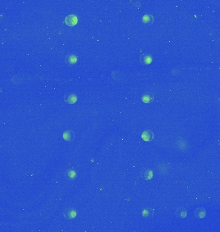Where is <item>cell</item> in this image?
I'll list each match as a JSON object with an SVG mask.
<instances>
[{
    "label": "cell",
    "mask_w": 220,
    "mask_h": 232,
    "mask_svg": "<svg viewBox=\"0 0 220 232\" xmlns=\"http://www.w3.org/2000/svg\"><path fill=\"white\" fill-rule=\"evenodd\" d=\"M77 18L74 14H70L67 15L65 18V23L68 26H74L77 23Z\"/></svg>",
    "instance_id": "1"
},
{
    "label": "cell",
    "mask_w": 220,
    "mask_h": 232,
    "mask_svg": "<svg viewBox=\"0 0 220 232\" xmlns=\"http://www.w3.org/2000/svg\"><path fill=\"white\" fill-rule=\"evenodd\" d=\"M64 217L67 219H73L76 217L77 213L73 208H67L63 212Z\"/></svg>",
    "instance_id": "2"
},
{
    "label": "cell",
    "mask_w": 220,
    "mask_h": 232,
    "mask_svg": "<svg viewBox=\"0 0 220 232\" xmlns=\"http://www.w3.org/2000/svg\"><path fill=\"white\" fill-rule=\"evenodd\" d=\"M142 138L144 141L149 142L154 139V134L151 130H147L144 131L142 134Z\"/></svg>",
    "instance_id": "3"
},
{
    "label": "cell",
    "mask_w": 220,
    "mask_h": 232,
    "mask_svg": "<svg viewBox=\"0 0 220 232\" xmlns=\"http://www.w3.org/2000/svg\"><path fill=\"white\" fill-rule=\"evenodd\" d=\"M141 177L144 180H149L153 177V172L149 169H144L141 172Z\"/></svg>",
    "instance_id": "4"
},
{
    "label": "cell",
    "mask_w": 220,
    "mask_h": 232,
    "mask_svg": "<svg viewBox=\"0 0 220 232\" xmlns=\"http://www.w3.org/2000/svg\"><path fill=\"white\" fill-rule=\"evenodd\" d=\"M140 62L142 65H149L152 62V57L148 54H142L140 57Z\"/></svg>",
    "instance_id": "5"
},
{
    "label": "cell",
    "mask_w": 220,
    "mask_h": 232,
    "mask_svg": "<svg viewBox=\"0 0 220 232\" xmlns=\"http://www.w3.org/2000/svg\"><path fill=\"white\" fill-rule=\"evenodd\" d=\"M64 101L69 104H74L77 101V96L74 94H67L64 96Z\"/></svg>",
    "instance_id": "6"
},
{
    "label": "cell",
    "mask_w": 220,
    "mask_h": 232,
    "mask_svg": "<svg viewBox=\"0 0 220 232\" xmlns=\"http://www.w3.org/2000/svg\"><path fill=\"white\" fill-rule=\"evenodd\" d=\"M63 139L67 141H71L75 138V133L72 130H67L64 132L62 135Z\"/></svg>",
    "instance_id": "7"
},
{
    "label": "cell",
    "mask_w": 220,
    "mask_h": 232,
    "mask_svg": "<svg viewBox=\"0 0 220 232\" xmlns=\"http://www.w3.org/2000/svg\"><path fill=\"white\" fill-rule=\"evenodd\" d=\"M194 215L198 219H203L205 217L206 211L203 208H198L194 210Z\"/></svg>",
    "instance_id": "8"
},
{
    "label": "cell",
    "mask_w": 220,
    "mask_h": 232,
    "mask_svg": "<svg viewBox=\"0 0 220 232\" xmlns=\"http://www.w3.org/2000/svg\"><path fill=\"white\" fill-rule=\"evenodd\" d=\"M142 100L144 103H150L154 101V96L151 93H146L143 95Z\"/></svg>",
    "instance_id": "9"
},
{
    "label": "cell",
    "mask_w": 220,
    "mask_h": 232,
    "mask_svg": "<svg viewBox=\"0 0 220 232\" xmlns=\"http://www.w3.org/2000/svg\"><path fill=\"white\" fill-rule=\"evenodd\" d=\"M77 58L74 54H69L65 58V61L68 65H74L76 63Z\"/></svg>",
    "instance_id": "10"
},
{
    "label": "cell",
    "mask_w": 220,
    "mask_h": 232,
    "mask_svg": "<svg viewBox=\"0 0 220 232\" xmlns=\"http://www.w3.org/2000/svg\"><path fill=\"white\" fill-rule=\"evenodd\" d=\"M142 215L144 217L147 219H150L153 217L154 215V210L151 208H145L142 211Z\"/></svg>",
    "instance_id": "11"
},
{
    "label": "cell",
    "mask_w": 220,
    "mask_h": 232,
    "mask_svg": "<svg viewBox=\"0 0 220 232\" xmlns=\"http://www.w3.org/2000/svg\"><path fill=\"white\" fill-rule=\"evenodd\" d=\"M187 212L186 210L182 208H180L177 209V210L175 212V214L177 216L178 218L180 219H184L187 216Z\"/></svg>",
    "instance_id": "12"
},
{
    "label": "cell",
    "mask_w": 220,
    "mask_h": 232,
    "mask_svg": "<svg viewBox=\"0 0 220 232\" xmlns=\"http://www.w3.org/2000/svg\"><path fill=\"white\" fill-rule=\"evenodd\" d=\"M66 177H67V179L68 180H74L77 177L76 172L73 170H68L66 173Z\"/></svg>",
    "instance_id": "13"
},
{
    "label": "cell",
    "mask_w": 220,
    "mask_h": 232,
    "mask_svg": "<svg viewBox=\"0 0 220 232\" xmlns=\"http://www.w3.org/2000/svg\"><path fill=\"white\" fill-rule=\"evenodd\" d=\"M143 21L145 23H152L153 22V17L149 15H144L143 17Z\"/></svg>",
    "instance_id": "14"
}]
</instances>
